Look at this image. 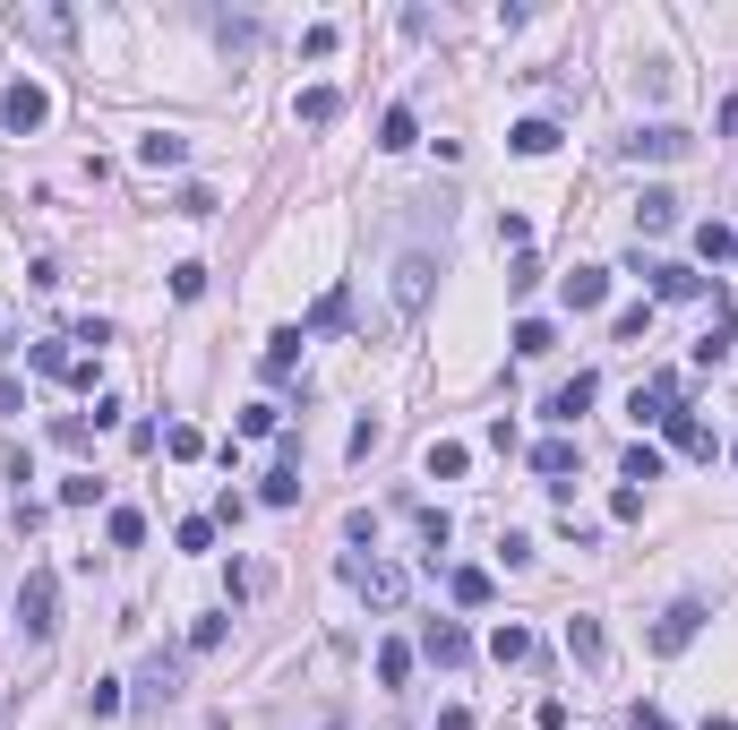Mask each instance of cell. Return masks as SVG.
Instances as JSON below:
<instances>
[{
  "mask_svg": "<svg viewBox=\"0 0 738 730\" xmlns=\"http://www.w3.org/2000/svg\"><path fill=\"white\" fill-rule=\"evenodd\" d=\"M344 585H353L370 610H404V594H413V576L395 559H344Z\"/></svg>",
  "mask_w": 738,
  "mask_h": 730,
  "instance_id": "6da1fadb",
  "label": "cell"
},
{
  "mask_svg": "<svg viewBox=\"0 0 738 730\" xmlns=\"http://www.w3.org/2000/svg\"><path fill=\"white\" fill-rule=\"evenodd\" d=\"M18 628H27L34 645H52V628H61V576H52V567H34L27 585H18Z\"/></svg>",
  "mask_w": 738,
  "mask_h": 730,
  "instance_id": "7a4b0ae2",
  "label": "cell"
},
{
  "mask_svg": "<svg viewBox=\"0 0 738 730\" xmlns=\"http://www.w3.org/2000/svg\"><path fill=\"white\" fill-rule=\"evenodd\" d=\"M687 146H696V138L678 130V121H653V130H627V138H618V155H627V164H678Z\"/></svg>",
  "mask_w": 738,
  "mask_h": 730,
  "instance_id": "3957f363",
  "label": "cell"
},
{
  "mask_svg": "<svg viewBox=\"0 0 738 730\" xmlns=\"http://www.w3.org/2000/svg\"><path fill=\"white\" fill-rule=\"evenodd\" d=\"M636 275L653 284V301H705V293H712V275H696V266H670V258H644V250H636Z\"/></svg>",
  "mask_w": 738,
  "mask_h": 730,
  "instance_id": "277c9868",
  "label": "cell"
},
{
  "mask_svg": "<svg viewBox=\"0 0 738 730\" xmlns=\"http://www.w3.org/2000/svg\"><path fill=\"white\" fill-rule=\"evenodd\" d=\"M43 121H52V95H43L34 78H18V87L0 95V130H9V138H34Z\"/></svg>",
  "mask_w": 738,
  "mask_h": 730,
  "instance_id": "5b68a950",
  "label": "cell"
},
{
  "mask_svg": "<svg viewBox=\"0 0 738 730\" xmlns=\"http://www.w3.org/2000/svg\"><path fill=\"white\" fill-rule=\"evenodd\" d=\"M705 636V601H670L661 619H653V653H687Z\"/></svg>",
  "mask_w": 738,
  "mask_h": 730,
  "instance_id": "8992f818",
  "label": "cell"
},
{
  "mask_svg": "<svg viewBox=\"0 0 738 730\" xmlns=\"http://www.w3.org/2000/svg\"><path fill=\"white\" fill-rule=\"evenodd\" d=\"M593 396H601V378H593V369H576V378H558V387H549V422H558V430H576V413H593Z\"/></svg>",
  "mask_w": 738,
  "mask_h": 730,
  "instance_id": "52a82bcc",
  "label": "cell"
},
{
  "mask_svg": "<svg viewBox=\"0 0 738 730\" xmlns=\"http://www.w3.org/2000/svg\"><path fill=\"white\" fill-rule=\"evenodd\" d=\"M421 653H429L438 670H464L473 662V636L455 628V619H429V628H421Z\"/></svg>",
  "mask_w": 738,
  "mask_h": 730,
  "instance_id": "ba28073f",
  "label": "cell"
},
{
  "mask_svg": "<svg viewBox=\"0 0 738 730\" xmlns=\"http://www.w3.org/2000/svg\"><path fill=\"white\" fill-rule=\"evenodd\" d=\"M576 465H584V447H576V438H542V447H533V473H542L549 490H576V481H567Z\"/></svg>",
  "mask_w": 738,
  "mask_h": 730,
  "instance_id": "9c48e42d",
  "label": "cell"
},
{
  "mask_svg": "<svg viewBox=\"0 0 738 730\" xmlns=\"http://www.w3.org/2000/svg\"><path fill=\"white\" fill-rule=\"evenodd\" d=\"M9 27L27 34V43H69L78 18H69V9H9Z\"/></svg>",
  "mask_w": 738,
  "mask_h": 730,
  "instance_id": "30bf717a",
  "label": "cell"
},
{
  "mask_svg": "<svg viewBox=\"0 0 738 730\" xmlns=\"http://www.w3.org/2000/svg\"><path fill=\"white\" fill-rule=\"evenodd\" d=\"M429 275H438V266L421 258V250L395 266V318H421V301H429Z\"/></svg>",
  "mask_w": 738,
  "mask_h": 730,
  "instance_id": "8fae6325",
  "label": "cell"
},
{
  "mask_svg": "<svg viewBox=\"0 0 738 730\" xmlns=\"http://www.w3.org/2000/svg\"><path fill=\"white\" fill-rule=\"evenodd\" d=\"M678 233V190H644L636 199V241H661Z\"/></svg>",
  "mask_w": 738,
  "mask_h": 730,
  "instance_id": "7c38bea8",
  "label": "cell"
},
{
  "mask_svg": "<svg viewBox=\"0 0 738 730\" xmlns=\"http://www.w3.org/2000/svg\"><path fill=\"white\" fill-rule=\"evenodd\" d=\"M567 662H584V670L610 662V636H601V619H584V610L567 619Z\"/></svg>",
  "mask_w": 738,
  "mask_h": 730,
  "instance_id": "4fadbf2b",
  "label": "cell"
},
{
  "mask_svg": "<svg viewBox=\"0 0 738 730\" xmlns=\"http://www.w3.org/2000/svg\"><path fill=\"white\" fill-rule=\"evenodd\" d=\"M138 697H146V704H172V697H181V653H146V670H138Z\"/></svg>",
  "mask_w": 738,
  "mask_h": 730,
  "instance_id": "5bb4252c",
  "label": "cell"
},
{
  "mask_svg": "<svg viewBox=\"0 0 738 730\" xmlns=\"http://www.w3.org/2000/svg\"><path fill=\"white\" fill-rule=\"evenodd\" d=\"M558 301H567V310H601V301H610V266H576V275L558 284Z\"/></svg>",
  "mask_w": 738,
  "mask_h": 730,
  "instance_id": "9a60e30c",
  "label": "cell"
},
{
  "mask_svg": "<svg viewBox=\"0 0 738 730\" xmlns=\"http://www.w3.org/2000/svg\"><path fill=\"white\" fill-rule=\"evenodd\" d=\"M413 146H421L413 103H386V121H378V155H413Z\"/></svg>",
  "mask_w": 738,
  "mask_h": 730,
  "instance_id": "2e32d148",
  "label": "cell"
},
{
  "mask_svg": "<svg viewBox=\"0 0 738 730\" xmlns=\"http://www.w3.org/2000/svg\"><path fill=\"white\" fill-rule=\"evenodd\" d=\"M301 344H310L301 327H275V335H266V353H257V369H266V378H292V369H301Z\"/></svg>",
  "mask_w": 738,
  "mask_h": 730,
  "instance_id": "e0dca14e",
  "label": "cell"
},
{
  "mask_svg": "<svg viewBox=\"0 0 738 730\" xmlns=\"http://www.w3.org/2000/svg\"><path fill=\"white\" fill-rule=\"evenodd\" d=\"M661 430H670V447H678V456H705V465H712V430L696 422V413H687V404H678V413L661 422Z\"/></svg>",
  "mask_w": 738,
  "mask_h": 730,
  "instance_id": "ac0fdd59",
  "label": "cell"
},
{
  "mask_svg": "<svg viewBox=\"0 0 738 730\" xmlns=\"http://www.w3.org/2000/svg\"><path fill=\"white\" fill-rule=\"evenodd\" d=\"M730 344H738V310H721V318L705 327V344H696V369H721V362H730Z\"/></svg>",
  "mask_w": 738,
  "mask_h": 730,
  "instance_id": "d6986e66",
  "label": "cell"
},
{
  "mask_svg": "<svg viewBox=\"0 0 738 730\" xmlns=\"http://www.w3.org/2000/svg\"><path fill=\"white\" fill-rule=\"evenodd\" d=\"M138 164H146V172H172V164H190V138H172V130L138 138Z\"/></svg>",
  "mask_w": 738,
  "mask_h": 730,
  "instance_id": "ffe728a7",
  "label": "cell"
},
{
  "mask_svg": "<svg viewBox=\"0 0 738 730\" xmlns=\"http://www.w3.org/2000/svg\"><path fill=\"white\" fill-rule=\"evenodd\" d=\"M335 112H344V95H335V87H301V95H292V121H310V130H326Z\"/></svg>",
  "mask_w": 738,
  "mask_h": 730,
  "instance_id": "44dd1931",
  "label": "cell"
},
{
  "mask_svg": "<svg viewBox=\"0 0 738 730\" xmlns=\"http://www.w3.org/2000/svg\"><path fill=\"white\" fill-rule=\"evenodd\" d=\"M515 353H524V362H542V353H558V327H549V318H515V335H507Z\"/></svg>",
  "mask_w": 738,
  "mask_h": 730,
  "instance_id": "7402d4cb",
  "label": "cell"
},
{
  "mask_svg": "<svg viewBox=\"0 0 738 730\" xmlns=\"http://www.w3.org/2000/svg\"><path fill=\"white\" fill-rule=\"evenodd\" d=\"M447 594H455V610H482L498 585H489V567H455V576H447Z\"/></svg>",
  "mask_w": 738,
  "mask_h": 730,
  "instance_id": "603a6c76",
  "label": "cell"
},
{
  "mask_svg": "<svg viewBox=\"0 0 738 730\" xmlns=\"http://www.w3.org/2000/svg\"><path fill=\"white\" fill-rule=\"evenodd\" d=\"M27 362L43 369V378H78V353H69V335H43V344H34Z\"/></svg>",
  "mask_w": 738,
  "mask_h": 730,
  "instance_id": "cb8c5ba5",
  "label": "cell"
},
{
  "mask_svg": "<svg viewBox=\"0 0 738 730\" xmlns=\"http://www.w3.org/2000/svg\"><path fill=\"white\" fill-rule=\"evenodd\" d=\"M696 258H705V266L738 258V224H696Z\"/></svg>",
  "mask_w": 738,
  "mask_h": 730,
  "instance_id": "d4e9b609",
  "label": "cell"
},
{
  "mask_svg": "<svg viewBox=\"0 0 738 730\" xmlns=\"http://www.w3.org/2000/svg\"><path fill=\"white\" fill-rule=\"evenodd\" d=\"M404 679H413V645L386 636V645H378V688H404Z\"/></svg>",
  "mask_w": 738,
  "mask_h": 730,
  "instance_id": "484cf974",
  "label": "cell"
},
{
  "mask_svg": "<svg viewBox=\"0 0 738 730\" xmlns=\"http://www.w3.org/2000/svg\"><path fill=\"white\" fill-rule=\"evenodd\" d=\"M103 541H112V550H138V541H146V516H138V507H112V516H103Z\"/></svg>",
  "mask_w": 738,
  "mask_h": 730,
  "instance_id": "4316f807",
  "label": "cell"
},
{
  "mask_svg": "<svg viewBox=\"0 0 738 730\" xmlns=\"http://www.w3.org/2000/svg\"><path fill=\"white\" fill-rule=\"evenodd\" d=\"M507 146H515V155H549V146H558V121H515Z\"/></svg>",
  "mask_w": 738,
  "mask_h": 730,
  "instance_id": "83f0119b",
  "label": "cell"
},
{
  "mask_svg": "<svg viewBox=\"0 0 738 730\" xmlns=\"http://www.w3.org/2000/svg\"><path fill=\"white\" fill-rule=\"evenodd\" d=\"M257 507H301V473H292V465H275L266 481H257Z\"/></svg>",
  "mask_w": 738,
  "mask_h": 730,
  "instance_id": "f1b7e54d",
  "label": "cell"
},
{
  "mask_svg": "<svg viewBox=\"0 0 738 730\" xmlns=\"http://www.w3.org/2000/svg\"><path fill=\"white\" fill-rule=\"evenodd\" d=\"M618 481H627V490H636V481H661V447H627V456H618Z\"/></svg>",
  "mask_w": 738,
  "mask_h": 730,
  "instance_id": "f546056e",
  "label": "cell"
},
{
  "mask_svg": "<svg viewBox=\"0 0 738 730\" xmlns=\"http://www.w3.org/2000/svg\"><path fill=\"white\" fill-rule=\"evenodd\" d=\"M464 465H473V447H455V438H438V447H429V481H455Z\"/></svg>",
  "mask_w": 738,
  "mask_h": 730,
  "instance_id": "4dcf8cb0",
  "label": "cell"
},
{
  "mask_svg": "<svg viewBox=\"0 0 738 730\" xmlns=\"http://www.w3.org/2000/svg\"><path fill=\"white\" fill-rule=\"evenodd\" d=\"M489 653L498 662H533V628H489Z\"/></svg>",
  "mask_w": 738,
  "mask_h": 730,
  "instance_id": "1f68e13d",
  "label": "cell"
},
{
  "mask_svg": "<svg viewBox=\"0 0 738 730\" xmlns=\"http://www.w3.org/2000/svg\"><path fill=\"white\" fill-rule=\"evenodd\" d=\"M163 456H172V465H190V456H206V438H198L190 422H172V430H163Z\"/></svg>",
  "mask_w": 738,
  "mask_h": 730,
  "instance_id": "d6a6232c",
  "label": "cell"
},
{
  "mask_svg": "<svg viewBox=\"0 0 738 730\" xmlns=\"http://www.w3.org/2000/svg\"><path fill=\"white\" fill-rule=\"evenodd\" d=\"M275 430H284L275 404H241V438H275Z\"/></svg>",
  "mask_w": 738,
  "mask_h": 730,
  "instance_id": "836d02e7",
  "label": "cell"
},
{
  "mask_svg": "<svg viewBox=\"0 0 738 730\" xmlns=\"http://www.w3.org/2000/svg\"><path fill=\"white\" fill-rule=\"evenodd\" d=\"M87 438H95V422H87V413H61V422H52V447H69V456H78Z\"/></svg>",
  "mask_w": 738,
  "mask_h": 730,
  "instance_id": "e575fe53",
  "label": "cell"
},
{
  "mask_svg": "<svg viewBox=\"0 0 738 730\" xmlns=\"http://www.w3.org/2000/svg\"><path fill=\"white\" fill-rule=\"evenodd\" d=\"M172 541H181V550H215V516H181Z\"/></svg>",
  "mask_w": 738,
  "mask_h": 730,
  "instance_id": "d590c367",
  "label": "cell"
},
{
  "mask_svg": "<svg viewBox=\"0 0 738 730\" xmlns=\"http://www.w3.org/2000/svg\"><path fill=\"white\" fill-rule=\"evenodd\" d=\"M344 327V293H326L319 310H310V318H301V335H335Z\"/></svg>",
  "mask_w": 738,
  "mask_h": 730,
  "instance_id": "8d00e7d4",
  "label": "cell"
},
{
  "mask_svg": "<svg viewBox=\"0 0 738 730\" xmlns=\"http://www.w3.org/2000/svg\"><path fill=\"white\" fill-rule=\"evenodd\" d=\"M644 327H653V301H636V310H618V318H610L618 344H644Z\"/></svg>",
  "mask_w": 738,
  "mask_h": 730,
  "instance_id": "74e56055",
  "label": "cell"
},
{
  "mask_svg": "<svg viewBox=\"0 0 738 730\" xmlns=\"http://www.w3.org/2000/svg\"><path fill=\"white\" fill-rule=\"evenodd\" d=\"M121 679H95V688H87V713H95V722H112V713H121Z\"/></svg>",
  "mask_w": 738,
  "mask_h": 730,
  "instance_id": "f35d334b",
  "label": "cell"
},
{
  "mask_svg": "<svg viewBox=\"0 0 738 730\" xmlns=\"http://www.w3.org/2000/svg\"><path fill=\"white\" fill-rule=\"evenodd\" d=\"M198 293H206V266L181 258V266H172V301H198Z\"/></svg>",
  "mask_w": 738,
  "mask_h": 730,
  "instance_id": "ab89813d",
  "label": "cell"
},
{
  "mask_svg": "<svg viewBox=\"0 0 738 730\" xmlns=\"http://www.w3.org/2000/svg\"><path fill=\"white\" fill-rule=\"evenodd\" d=\"M95 498H103L95 473H69V481H61V507H95Z\"/></svg>",
  "mask_w": 738,
  "mask_h": 730,
  "instance_id": "60d3db41",
  "label": "cell"
},
{
  "mask_svg": "<svg viewBox=\"0 0 738 730\" xmlns=\"http://www.w3.org/2000/svg\"><path fill=\"white\" fill-rule=\"evenodd\" d=\"M215 645H224V610H206V619L190 628V653H215Z\"/></svg>",
  "mask_w": 738,
  "mask_h": 730,
  "instance_id": "b9f144b4",
  "label": "cell"
},
{
  "mask_svg": "<svg viewBox=\"0 0 738 730\" xmlns=\"http://www.w3.org/2000/svg\"><path fill=\"white\" fill-rule=\"evenodd\" d=\"M498 241H507L515 258H524V250H533V224H524V215H498Z\"/></svg>",
  "mask_w": 738,
  "mask_h": 730,
  "instance_id": "7bdbcfd3",
  "label": "cell"
},
{
  "mask_svg": "<svg viewBox=\"0 0 738 730\" xmlns=\"http://www.w3.org/2000/svg\"><path fill=\"white\" fill-rule=\"evenodd\" d=\"M172 206H181V215H215V190H206V181H190V190H181Z\"/></svg>",
  "mask_w": 738,
  "mask_h": 730,
  "instance_id": "ee69618b",
  "label": "cell"
},
{
  "mask_svg": "<svg viewBox=\"0 0 738 730\" xmlns=\"http://www.w3.org/2000/svg\"><path fill=\"white\" fill-rule=\"evenodd\" d=\"M610 516H618V525H636V516H644V490H627V481H618V490H610Z\"/></svg>",
  "mask_w": 738,
  "mask_h": 730,
  "instance_id": "f6af8a7d",
  "label": "cell"
},
{
  "mask_svg": "<svg viewBox=\"0 0 738 730\" xmlns=\"http://www.w3.org/2000/svg\"><path fill=\"white\" fill-rule=\"evenodd\" d=\"M429 730H473V713H464V704H447V713H438Z\"/></svg>",
  "mask_w": 738,
  "mask_h": 730,
  "instance_id": "bcb514c9",
  "label": "cell"
},
{
  "mask_svg": "<svg viewBox=\"0 0 738 730\" xmlns=\"http://www.w3.org/2000/svg\"><path fill=\"white\" fill-rule=\"evenodd\" d=\"M9 353H18V318L0 310V362H9Z\"/></svg>",
  "mask_w": 738,
  "mask_h": 730,
  "instance_id": "7dc6e473",
  "label": "cell"
},
{
  "mask_svg": "<svg viewBox=\"0 0 738 730\" xmlns=\"http://www.w3.org/2000/svg\"><path fill=\"white\" fill-rule=\"evenodd\" d=\"M636 730H678V722H670V713H653V704H644V713H636Z\"/></svg>",
  "mask_w": 738,
  "mask_h": 730,
  "instance_id": "c3c4849f",
  "label": "cell"
},
{
  "mask_svg": "<svg viewBox=\"0 0 738 730\" xmlns=\"http://www.w3.org/2000/svg\"><path fill=\"white\" fill-rule=\"evenodd\" d=\"M730 465H738V447H730Z\"/></svg>",
  "mask_w": 738,
  "mask_h": 730,
  "instance_id": "681fc988",
  "label": "cell"
}]
</instances>
